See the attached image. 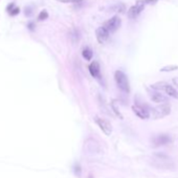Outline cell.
<instances>
[{
	"label": "cell",
	"instance_id": "obj_1",
	"mask_svg": "<svg viewBox=\"0 0 178 178\" xmlns=\"http://www.w3.org/2000/svg\"><path fill=\"white\" fill-rule=\"evenodd\" d=\"M151 165L155 167L156 169L161 170H174L175 163L173 161L172 157L169 155L162 153V152H155L152 154L151 158Z\"/></svg>",
	"mask_w": 178,
	"mask_h": 178
},
{
	"label": "cell",
	"instance_id": "obj_2",
	"mask_svg": "<svg viewBox=\"0 0 178 178\" xmlns=\"http://www.w3.org/2000/svg\"><path fill=\"white\" fill-rule=\"evenodd\" d=\"M114 80L120 90L124 93H129L130 92V84L128 77L123 72L122 70H116L114 73Z\"/></svg>",
	"mask_w": 178,
	"mask_h": 178
},
{
	"label": "cell",
	"instance_id": "obj_3",
	"mask_svg": "<svg viewBox=\"0 0 178 178\" xmlns=\"http://www.w3.org/2000/svg\"><path fill=\"white\" fill-rule=\"evenodd\" d=\"M151 88L153 90H156V91H163L168 94L171 98L174 99H178V91L174 88L173 86H171L168 83L166 82H157L155 84L151 85Z\"/></svg>",
	"mask_w": 178,
	"mask_h": 178
},
{
	"label": "cell",
	"instance_id": "obj_4",
	"mask_svg": "<svg viewBox=\"0 0 178 178\" xmlns=\"http://www.w3.org/2000/svg\"><path fill=\"white\" fill-rule=\"evenodd\" d=\"M171 113V106L170 104H160L159 106L154 107L150 109V115L154 120H159L163 118Z\"/></svg>",
	"mask_w": 178,
	"mask_h": 178
},
{
	"label": "cell",
	"instance_id": "obj_5",
	"mask_svg": "<svg viewBox=\"0 0 178 178\" xmlns=\"http://www.w3.org/2000/svg\"><path fill=\"white\" fill-rule=\"evenodd\" d=\"M150 109L149 107H147L146 105H141L139 103H135L132 106V110L135 113V115L138 116L141 120H148L149 117H151L150 115Z\"/></svg>",
	"mask_w": 178,
	"mask_h": 178
},
{
	"label": "cell",
	"instance_id": "obj_6",
	"mask_svg": "<svg viewBox=\"0 0 178 178\" xmlns=\"http://www.w3.org/2000/svg\"><path fill=\"white\" fill-rule=\"evenodd\" d=\"M101 152L99 144L93 138H87L84 144V153L86 154H96Z\"/></svg>",
	"mask_w": 178,
	"mask_h": 178
},
{
	"label": "cell",
	"instance_id": "obj_7",
	"mask_svg": "<svg viewBox=\"0 0 178 178\" xmlns=\"http://www.w3.org/2000/svg\"><path fill=\"white\" fill-rule=\"evenodd\" d=\"M94 122L96 124L99 126V128L104 132L106 135H110L112 133V126H111L110 123L108 122L105 118H102L99 116H94Z\"/></svg>",
	"mask_w": 178,
	"mask_h": 178
},
{
	"label": "cell",
	"instance_id": "obj_8",
	"mask_svg": "<svg viewBox=\"0 0 178 178\" xmlns=\"http://www.w3.org/2000/svg\"><path fill=\"white\" fill-rule=\"evenodd\" d=\"M172 141V138L169 134H158L156 136H154L152 138V146L157 148V147H161V146H166V145L170 144Z\"/></svg>",
	"mask_w": 178,
	"mask_h": 178
},
{
	"label": "cell",
	"instance_id": "obj_9",
	"mask_svg": "<svg viewBox=\"0 0 178 178\" xmlns=\"http://www.w3.org/2000/svg\"><path fill=\"white\" fill-rule=\"evenodd\" d=\"M103 26L105 27L110 34L111 33H115L120 26V18L117 17V16H114V17L107 20L106 22L104 23Z\"/></svg>",
	"mask_w": 178,
	"mask_h": 178
},
{
	"label": "cell",
	"instance_id": "obj_10",
	"mask_svg": "<svg viewBox=\"0 0 178 178\" xmlns=\"http://www.w3.org/2000/svg\"><path fill=\"white\" fill-rule=\"evenodd\" d=\"M148 94L150 96L151 101L154 103L157 104H168L169 99L166 96H163L162 93H160L159 91H156V90H148Z\"/></svg>",
	"mask_w": 178,
	"mask_h": 178
},
{
	"label": "cell",
	"instance_id": "obj_11",
	"mask_svg": "<svg viewBox=\"0 0 178 178\" xmlns=\"http://www.w3.org/2000/svg\"><path fill=\"white\" fill-rule=\"evenodd\" d=\"M144 9H145V4L137 2L135 5H132L131 8L129 9V11H128V17L130 19L137 18L139 16V14H141Z\"/></svg>",
	"mask_w": 178,
	"mask_h": 178
},
{
	"label": "cell",
	"instance_id": "obj_12",
	"mask_svg": "<svg viewBox=\"0 0 178 178\" xmlns=\"http://www.w3.org/2000/svg\"><path fill=\"white\" fill-rule=\"evenodd\" d=\"M109 34H110V33H109L104 26L96 28V39H98L99 43H101V44L105 43L107 40H108V38H109Z\"/></svg>",
	"mask_w": 178,
	"mask_h": 178
},
{
	"label": "cell",
	"instance_id": "obj_13",
	"mask_svg": "<svg viewBox=\"0 0 178 178\" xmlns=\"http://www.w3.org/2000/svg\"><path fill=\"white\" fill-rule=\"evenodd\" d=\"M88 68H89L90 75H91L94 79L99 80V78H101V68H99V64L96 62V61H94V62H92L90 64Z\"/></svg>",
	"mask_w": 178,
	"mask_h": 178
},
{
	"label": "cell",
	"instance_id": "obj_14",
	"mask_svg": "<svg viewBox=\"0 0 178 178\" xmlns=\"http://www.w3.org/2000/svg\"><path fill=\"white\" fill-rule=\"evenodd\" d=\"M83 57H84L85 60L87 61H90L92 59V56H93V54H92V51L89 48V47H85L84 49H83Z\"/></svg>",
	"mask_w": 178,
	"mask_h": 178
},
{
	"label": "cell",
	"instance_id": "obj_15",
	"mask_svg": "<svg viewBox=\"0 0 178 178\" xmlns=\"http://www.w3.org/2000/svg\"><path fill=\"white\" fill-rule=\"evenodd\" d=\"M115 102L116 101H112L111 102V108H112V110H113V112H114V114L116 116H118V117L120 118V120H123V115H122V113L120 112V110H118V108L116 107V104H115Z\"/></svg>",
	"mask_w": 178,
	"mask_h": 178
},
{
	"label": "cell",
	"instance_id": "obj_16",
	"mask_svg": "<svg viewBox=\"0 0 178 178\" xmlns=\"http://www.w3.org/2000/svg\"><path fill=\"white\" fill-rule=\"evenodd\" d=\"M178 69V66L176 65H168V66H165V67L160 68V71L161 72H170V71H175Z\"/></svg>",
	"mask_w": 178,
	"mask_h": 178
},
{
	"label": "cell",
	"instance_id": "obj_17",
	"mask_svg": "<svg viewBox=\"0 0 178 178\" xmlns=\"http://www.w3.org/2000/svg\"><path fill=\"white\" fill-rule=\"evenodd\" d=\"M73 172H75L77 177H81V175H82V168H81L80 163H75L73 166Z\"/></svg>",
	"mask_w": 178,
	"mask_h": 178
},
{
	"label": "cell",
	"instance_id": "obj_18",
	"mask_svg": "<svg viewBox=\"0 0 178 178\" xmlns=\"http://www.w3.org/2000/svg\"><path fill=\"white\" fill-rule=\"evenodd\" d=\"M112 9L115 12V13H122V12H124L125 6L123 5V4H116V5L113 6Z\"/></svg>",
	"mask_w": 178,
	"mask_h": 178
},
{
	"label": "cell",
	"instance_id": "obj_19",
	"mask_svg": "<svg viewBox=\"0 0 178 178\" xmlns=\"http://www.w3.org/2000/svg\"><path fill=\"white\" fill-rule=\"evenodd\" d=\"M47 17H48V14H47L46 11H42L41 13L39 14V17H38V19L39 20H45Z\"/></svg>",
	"mask_w": 178,
	"mask_h": 178
},
{
	"label": "cell",
	"instance_id": "obj_20",
	"mask_svg": "<svg viewBox=\"0 0 178 178\" xmlns=\"http://www.w3.org/2000/svg\"><path fill=\"white\" fill-rule=\"evenodd\" d=\"M137 2L142 3V4H154L157 2V0H138Z\"/></svg>",
	"mask_w": 178,
	"mask_h": 178
},
{
	"label": "cell",
	"instance_id": "obj_21",
	"mask_svg": "<svg viewBox=\"0 0 178 178\" xmlns=\"http://www.w3.org/2000/svg\"><path fill=\"white\" fill-rule=\"evenodd\" d=\"M59 1L63 3H79L82 0H59Z\"/></svg>",
	"mask_w": 178,
	"mask_h": 178
},
{
	"label": "cell",
	"instance_id": "obj_22",
	"mask_svg": "<svg viewBox=\"0 0 178 178\" xmlns=\"http://www.w3.org/2000/svg\"><path fill=\"white\" fill-rule=\"evenodd\" d=\"M18 13H19V9L16 8L15 9H13V11L11 12V15H17Z\"/></svg>",
	"mask_w": 178,
	"mask_h": 178
},
{
	"label": "cell",
	"instance_id": "obj_23",
	"mask_svg": "<svg viewBox=\"0 0 178 178\" xmlns=\"http://www.w3.org/2000/svg\"><path fill=\"white\" fill-rule=\"evenodd\" d=\"M173 83H174V85H177L178 86V78H174L173 79Z\"/></svg>",
	"mask_w": 178,
	"mask_h": 178
},
{
	"label": "cell",
	"instance_id": "obj_24",
	"mask_svg": "<svg viewBox=\"0 0 178 178\" xmlns=\"http://www.w3.org/2000/svg\"><path fill=\"white\" fill-rule=\"evenodd\" d=\"M88 178H94V177L92 176V175H89V176H88Z\"/></svg>",
	"mask_w": 178,
	"mask_h": 178
}]
</instances>
